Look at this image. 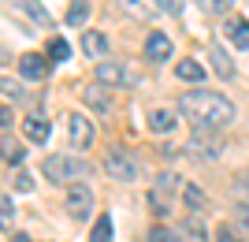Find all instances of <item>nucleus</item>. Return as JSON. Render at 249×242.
I'll use <instances>...</instances> for the list:
<instances>
[{"label":"nucleus","instance_id":"obj_1","mask_svg":"<svg viewBox=\"0 0 249 242\" xmlns=\"http://www.w3.org/2000/svg\"><path fill=\"white\" fill-rule=\"evenodd\" d=\"M178 112L182 119H190L194 130H223V127L234 123V105H231L223 93L216 90H190V93L178 97Z\"/></svg>","mask_w":249,"mask_h":242},{"label":"nucleus","instance_id":"obj_2","mask_svg":"<svg viewBox=\"0 0 249 242\" xmlns=\"http://www.w3.org/2000/svg\"><path fill=\"white\" fill-rule=\"evenodd\" d=\"M45 179L49 183H74V179H86L89 175V164L86 160H78V157H71V153H52L49 160H45Z\"/></svg>","mask_w":249,"mask_h":242},{"label":"nucleus","instance_id":"obj_3","mask_svg":"<svg viewBox=\"0 0 249 242\" xmlns=\"http://www.w3.org/2000/svg\"><path fill=\"white\" fill-rule=\"evenodd\" d=\"M104 171H108L112 179H119V183H134L138 179V160L130 157L126 149L112 146L108 153H104Z\"/></svg>","mask_w":249,"mask_h":242},{"label":"nucleus","instance_id":"obj_4","mask_svg":"<svg viewBox=\"0 0 249 242\" xmlns=\"http://www.w3.org/2000/svg\"><path fill=\"white\" fill-rule=\"evenodd\" d=\"M93 74H97V82H104V86H138V74L115 60H101Z\"/></svg>","mask_w":249,"mask_h":242},{"label":"nucleus","instance_id":"obj_5","mask_svg":"<svg viewBox=\"0 0 249 242\" xmlns=\"http://www.w3.org/2000/svg\"><path fill=\"white\" fill-rule=\"evenodd\" d=\"M67 212H71L74 220H89L93 216V190L86 186V183H74L71 194H67Z\"/></svg>","mask_w":249,"mask_h":242},{"label":"nucleus","instance_id":"obj_6","mask_svg":"<svg viewBox=\"0 0 249 242\" xmlns=\"http://www.w3.org/2000/svg\"><path fill=\"white\" fill-rule=\"evenodd\" d=\"M186 149H190V157H197V160H219L223 157L216 146V130H194Z\"/></svg>","mask_w":249,"mask_h":242},{"label":"nucleus","instance_id":"obj_7","mask_svg":"<svg viewBox=\"0 0 249 242\" xmlns=\"http://www.w3.org/2000/svg\"><path fill=\"white\" fill-rule=\"evenodd\" d=\"M67 138H71L74 149H89V142H93V123H89L82 112H71V116H67Z\"/></svg>","mask_w":249,"mask_h":242},{"label":"nucleus","instance_id":"obj_8","mask_svg":"<svg viewBox=\"0 0 249 242\" xmlns=\"http://www.w3.org/2000/svg\"><path fill=\"white\" fill-rule=\"evenodd\" d=\"M167 56H171V37H167L164 30H153V34L145 37V60L164 63Z\"/></svg>","mask_w":249,"mask_h":242},{"label":"nucleus","instance_id":"obj_9","mask_svg":"<svg viewBox=\"0 0 249 242\" xmlns=\"http://www.w3.org/2000/svg\"><path fill=\"white\" fill-rule=\"evenodd\" d=\"M82 101L89 108H93V112H108V108H112V93H108V90H104V82H93V86H86L82 90Z\"/></svg>","mask_w":249,"mask_h":242},{"label":"nucleus","instance_id":"obj_10","mask_svg":"<svg viewBox=\"0 0 249 242\" xmlns=\"http://www.w3.org/2000/svg\"><path fill=\"white\" fill-rule=\"evenodd\" d=\"M119 8L126 15H134V19H153L160 11V0H119Z\"/></svg>","mask_w":249,"mask_h":242},{"label":"nucleus","instance_id":"obj_11","mask_svg":"<svg viewBox=\"0 0 249 242\" xmlns=\"http://www.w3.org/2000/svg\"><path fill=\"white\" fill-rule=\"evenodd\" d=\"M82 53L93 56V60H104V53H108V37H104L101 30H86L82 34Z\"/></svg>","mask_w":249,"mask_h":242},{"label":"nucleus","instance_id":"obj_12","mask_svg":"<svg viewBox=\"0 0 249 242\" xmlns=\"http://www.w3.org/2000/svg\"><path fill=\"white\" fill-rule=\"evenodd\" d=\"M22 134L30 138V142H49L52 127H49L45 116H30V119H22Z\"/></svg>","mask_w":249,"mask_h":242},{"label":"nucleus","instance_id":"obj_13","mask_svg":"<svg viewBox=\"0 0 249 242\" xmlns=\"http://www.w3.org/2000/svg\"><path fill=\"white\" fill-rule=\"evenodd\" d=\"M19 71H22V78H45V56H37V53H26V56H19Z\"/></svg>","mask_w":249,"mask_h":242},{"label":"nucleus","instance_id":"obj_14","mask_svg":"<svg viewBox=\"0 0 249 242\" xmlns=\"http://www.w3.org/2000/svg\"><path fill=\"white\" fill-rule=\"evenodd\" d=\"M175 112H167V108H153V116H149V127H153L156 134H171L175 130Z\"/></svg>","mask_w":249,"mask_h":242},{"label":"nucleus","instance_id":"obj_15","mask_svg":"<svg viewBox=\"0 0 249 242\" xmlns=\"http://www.w3.org/2000/svg\"><path fill=\"white\" fill-rule=\"evenodd\" d=\"M227 37L238 49H249V19H231L227 22Z\"/></svg>","mask_w":249,"mask_h":242},{"label":"nucleus","instance_id":"obj_16","mask_svg":"<svg viewBox=\"0 0 249 242\" xmlns=\"http://www.w3.org/2000/svg\"><path fill=\"white\" fill-rule=\"evenodd\" d=\"M175 74H178V78H186V82H201V78H205V67H201L197 60H178Z\"/></svg>","mask_w":249,"mask_h":242},{"label":"nucleus","instance_id":"obj_17","mask_svg":"<svg viewBox=\"0 0 249 242\" xmlns=\"http://www.w3.org/2000/svg\"><path fill=\"white\" fill-rule=\"evenodd\" d=\"M212 67H216V74H223V78H231L234 74V63H231V56L219 49V45H212Z\"/></svg>","mask_w":249,"mask_h":242},{"label":"nucleus","instance_id":"obj_18","mask_svg":"<svg viewBox=\"0 0 249 242\" xmlns=\"http://www.w3.org/2000/svg\"><path fill=\"white\" fill-rule=\"evenodd\" d=\"M89 19V0H71V8H67V22L71 26H82Z\"/></svg>","mask_w":249,"mask_h":242},{"label":"nucleus","instance_id":"obj_19","mask_svg":"<svg viewBox=\"0 0 249 242\" xmlns=\"http://www.w3.org/2000/svg\"><path fill=\"white\" fill-rule=\"evenodd\" d=\"M89 242H112V220H108V212H104V216H97Z\"/></svg>","mask_w":249,"mask_h":242},{"label":"nucleus","instance_id":"obj_20","mask_svg":"<svg viewBox=\"0 0 249 242\" xmlns=\"http://www.w3.org/2000/svg\"><path fill=\"white\" fill-rule=\"evenodd\" d=\"M175 190H178V175L175 171H160V175H156V194L167 198V194H175Z\"/></svg>","mask_w":249,"mask_h":242},{"label":"nucleus","instance_id":"obj_21","mask_svg":"<svg viewBox=\"0 0 249 242\" xmlns=\"http://www.w3.org/2000/svg\"><path fill=\"white\" fill-rule=\"evenodd\" d=\"M197 8L208 11V15H227L234 8V0H197Z\"/></svg>","mask_w":249,"mask_h":242},{"label":"nucleus","instance_id":"obj_22","mask_svg":"<svg viewBox=\"0 0 249 242\" xmlns=\"http://www.w3.org/2000/svg\"><path fill=\"white\" fill-rule=\"evenodd\" d=\"M182 198H186V205H190V209H194V212H201V209H205V205H208V198H205V194H201L197 186H182Z\"/></svg>","mask_w":249,"mask_h":242},{"label":"nucleus","instance_id":"obj_23","mask_svg":"<svg viewBox=\"0 0 249 242\" xmlns=\"http://www.w3.org/2000/svg\"><path fill=\"white\" fill-rule=\"evenodd\" d=\"M149 242H182V235L171 231V227H153V231H149Z\"/></svg>","mask_w":249,"mask_h":242},{"label":"nucleus","instance_id":"obj_24","mask_svg":"<svg viewBox=\"0 0 249 242\" xmlns=\"http://www.w3.org/2000/svg\"><path fill=\"white\" fill-rule=\"evenodd\" d=\"M4 160H8V164H19V160H22V149L8 138V130H4Z\"/></svg>","mask_w":249,"mask_h":242},{"label":"nucleus","instance_id":"obj_25","mask_svg":"<svg viewBox=\"0 0 249 242\" xmlns=\"http://www.w3.org/2000/svg\"><path fill=\"white\" fill-rule=\"evenodd\" d=\"M234 220H238V227L249 235V201H238V205H234Z\"/></svg>","mask_w":249,"mask_h":242},{"label":"nucleus","instance_id":"obj_26","mask_svg":"<svg viewBox=\"0 0 249 242\" xmlns=\"http://www.w3.org/2000/svg\"><path fill=\"white\" fill-rule=\"evenodd\" d=\"M49 53H52V60H67V56H71V49H67V41H63V37H56Z\"/></svg>","mask_w":249,"mask_h":242},{"label":"nucleus","instance_id":"obj_27","mask_svg":"<svg viewBox=\"0 0 249 242\" xmlns=\"http://www.w3.org/2000/svg\"><path fill=\"white\" fill-rule=\"evenodd\" d=\"M0 216H4V227H8L11 216H15V201H11L8 194H4V201H0Z\"/></svg>","mask_w":249,"mask_h":242},{"label":"nucleus","instance_id":"obj_28","mask_svg":"<svg viewBox=\"0 0 249 242\" xmlns=\"http://www.w3.org/2000/svg\"><path fill=\"white\" fill-rule=\"evenodd\" d=\"M234 194H238V201H249V175H238V179H234Z\"/></svg>","mask_w":249,"mask_h":242},{"label":"nucleus","instance_id":"obj_29","mask_svg":"<svg viewBox=\"0 0 249 242\" xmlns=\"http://www.w3.org/2000/svg\"><path fill=\"white\" fill-rule=\"evenodd\" d=\"M216 242H246V239H242V235H234L231 227H219V231H216Z\"/></svg>","mask_w":249,"mask_h":242},{"label":"nucleus","instance_id":"obj_30","mask_svg":"<svg viewBox=\"0 0 249 242\" xmlns=\"http://www.w3.org/2000/svg\"><path fill=\"white\" fill-rule=\"evenodd\" d=\"M160 8H164L167 15H182V0H160Z\"/></svg>","mask_w":249,"mask_h":242},{"label":"nucleus","instance_id":"obj_31","mask_svg":"<svg viewBox=\"0 0 249 242\" xmlns=\"http://www.w3.org/2000/svg\"><path fill=\"white\" fill-rule=\"evenodd\" d=\"M15 186H19V190H34V175L19 171V175H15Z\"/></svg>","mask_w":249,"mask_h":242},{"label":"nucleus","instance_id":"obj_32","mask_svg":"<svg viewBox=\"0 0 249 242\" xmlns=\"http://www.w3.org/2000/svg\"><path fill=\"white\" fill-rule=\"evenodd\" d=\"M186 231H194V235L201 239V235H205V223H201L197 216H190V220H186Z\"/></svg>","mask_w":249,"mask_h":242},{"label":"nucleus","instance_id":"obj_33","mask_svg":"<svg viewBox=\"0 0 249 242\" xmlns=\"http://www.w3.org/2000/svg\"><path fill=\"white\" fill-rule=\"evenodd\" d=\"M4 93H8V97H19V86L11 82V78H4Z\"/></svg>","mask_w":249,"mask_h":242},{"label":"nucleus","instance_id":"obj_34","mask_svg":"<svg viewBox=\"0 0 249 242\" xmlns=\"http://www.w3.org/2000/svg\"><path fill=\"white\" fill-rule=\"evenodd\" d=\"M11 242H30V235H11Z\"/></svg>","mask_w":249,"mask_h":242}]
</instances>
